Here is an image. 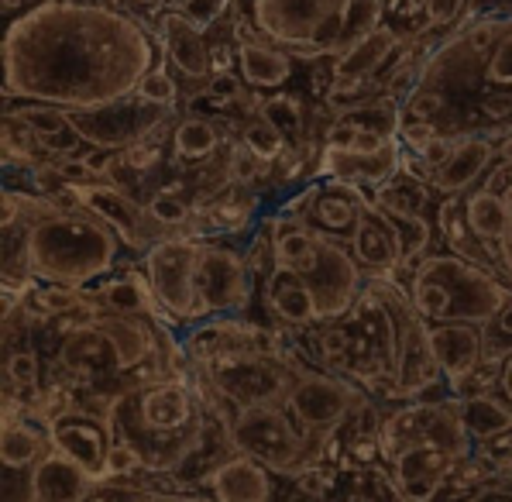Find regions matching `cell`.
<instances>
[{
	"instance_id": "obj_1",
	"label": "cell",
	"mask_w": 512,
	"mask_h": 502,
	"mask_svg": "<svg viewBox=\"0 0 512 502\" xmlns=\"http://www.w3.org/2000/svg\"><path fill=\"white\" fill-rule=\"evenodd\" d=\"M159 62L155 31L107 0H35L4 25L7 104L93 111L138 93Z\"/></svg>"
},
{
	"instance_id": "obj_2",
	"label": "cell",
	"mask_w": 512,
	"mask_h": 502,
	"mask_svg": "<svg viewBox=\"0 0 512 502\" xmlns=\"http://www.w3.org/2000/svg\"><path fill=\"white\" fill-rule=\"evenodd\" d=\"M437 90L444 111L433 128L447 138H512V11L464 18L423 52L416 83Z\"/></svg>"
},
{
	"instance_id": "obj_3",
	"label": "cell",
	"mask_w": 512,
	"mask_h": 502,
	"mask_svg": "<svg viewBox=\"0 0 512 502\" xmlns=\"http://www.w3.org/2000/svg\"><path fill=\"white\" fill-rule=\"evenodd\" d=\"M124 241L117 231L83 210L80 203H59L52 196L4 190V279L7 286L86 289L107 279L121 265Z\"/></svg>"
},
{
	"instance_id": "obj_4",
	"label": "cell",
	"mask_w": 512,
	"mask_h": 502,
	"mask_svg": "<svg viewBox=\"0 0 512 502\" xmlns=\"http://www.w3.org/2000/svg\"><path fill=\"white\" fill-rule=\"evenodd\" d=\"M114 441L138 454L141 468L152 475L183 472L186 461L200 454L203 437L217 417L196 382L183 375L128 382L107 399Z\"/></svg>"
},
{
	"instance_id": "obj_5",
	"label": "cell",
	"mask_w": 512,
	"mask_h": 502,
	"mask_svg": "<svg viewBox=\"0 0 512 502\" xmlns=\"http://www.w3.org/2000/svg\"><path fill=\"white\" fill-rule=\"evenodd\" d=\"M375 444L392 475V496L399 502H433L454 482L471 458L475 441L461 417V399H433L385 413L375 427Z\"/></svg>"
},
{
	"instance_id": "obj_6",
	"label": "cell",
	"mask_w": 512,
	"mask_h": 502,
	"mask_svg": "<svg viewBox=\"0 0 512 502\" xmlns=\"http://www.w3.org/2000/svg\"><path fill=\"white\" fill-rule=\"evenodd\" d=\"M389 0H231V14L296 62H327L385 21Z\"/></svg>"
},
{
	"instance_id": "obj_7",
	"label": "cell",
	"mask_w": 512,
	"mask_h": 502,
	"mask_svg": "<svg viewBox=\"0 0 512 502\" xmlns=\"http://www.w3.org/2000/svg\"><path fill=\"white\" fill-rule=\"evenodd\" d=\"M406 293L427 324H478L512 300V286L488 265L461 258L454 251H430L409 269Z\"/></svg>"
},
{
	"instance_id": "obj_8",
	"label": "cell",
	"mask_w": 512,
	"mask_h": 502,
	"mask_svg": "<svg viewBox=\"0 0 512 502\" xmlns=\"http://www.w3.org/2000/svg\"><path fill=\"white\" fill-rule=\"evenodd\" d=\"M193 368L196 386L220 423L231 413L255 410V406H286L289 392L310 365L293 358L282 344H258V348L224 351Z\"/></svg>"
},
{
	"instance_id": "obj_9",
	"label": "cell",
	"mask_w": 512,
	"mask_h": 502,
	"mask_svg": "<svg viewBox=\"0 0 512 502\" xmlns=\"http://www.w3.org/2000/svg\"><path fill=\"white\" fill-rule=\"evenodd\" d=\"M220 434L231 451L262 461L272 475L282 478L317 472L327 451L296 427L286 406H255V410L231 413L227 420H220Z\"/></svg>"
},
{
	"instance_id": "obj_10",
	"label": "cell",
	"mask_w": 512,
	"mask_h": 502,
	"mask_svg": "<svg viewBox=\"0 0 512 502\" xmlns=\"http://www.w3.org/2000/svg\"><path fill=\"white\" fill-rule=\"evenodd\" d=\"M365 406H368V396L361 392L358 382L348 379V375L306 368L303 379L296 382V389L289 392L286 410L306 437H313L317 444L327 447V444H334L337 430H341L354 413L365 410Z\"/></svg>"
},
{
	"instance_id": "obj_11",
	"label": "cell",
	"mask_w": 512,
	"mask_h": 502,
	"mask_svg": "<svg viewBox=\"0 0 512 502\" xmlns=\"http://www.w3.org/2000/svg\"><path fill=\"white\" fill-rule=\"evenodd\" d=\"M148 289L159 303L162 317L169 324H200V296H196V238L189 234H172V238L155 241L141 255Z\"/></svg>"
},
{
	"instance_id": "obj_12",
	"label": "cell",
	"mask_w": 512,
	"mask_h": 502,
	"mask_svg": "<svg viewBox=\"0 0 512 502\" xmlns=\"http://www.w3.org/2000/svg\"><path fill=\"white\" fill-rule=\"evenodd\" d=\"M299 276H303L313 303H317L320 324H337V320L351 317V310L358 307L361 293L368 286V272L358 265L351 248L324 231L317 234V251Z\"/></svg>"
},
{
	"instance_id": "obj_13",
	"label": "cell",
	"mask_w": 512,
	"mask_h": 502,
	"mask_svg": "<svg viewBox=\"0 0 512 502\" xmlns=\"http://www.w3.org/2000/svg\"><path fill=\"white\" fill-rule=\"evenodd\" d=\"M196 296H200L203 320L241 317L255 296L248 255L224 241L196 238Z\"/></svg>"
},
{
	"instance_id": "obj_14",
	"label": "cell",
	"mask_w": 512,
	"mask_h": 502,
	"mask_svg": "<svg viewBox=\"0 0 512 502\" xmlns=\"http://www.w3.org/2000/svg\"><path fill=\"white\" fill-rule=\"evenodd\" d=\"M73 114L76 131L83 135L86 145L100 148V152H128L131 145H141L169 124V107H155L141 100L138 93L117 100L107 107H93V111H69Z\"/></svg>"
},
{
	"instance_id": "obj_15",
	"label": "cell",
	"mask_w": 512,
	"mask_h": 502,
	"mask_svg": "<svg viewBox=\"0 0 512 502\" xmlns=\"http://www.w3.org/2000/svg\"><path fill=\"white\" fill-rule=\"evenodd\" d=\"M62 193H69V200L80 203L83 210H90L93 217H100L110 231H117V238L124 241L128 251H141L145 255L155 241H162L155 234V224L148 217L145 203L135 193L124 190V186L107 183V179H90V183L62 186Z\"/></svg>"
},
{
	"instance_id": "obj_16",
	"label": "cell",
	"mask_w": 512,
	"mask_h": 502,
	"mask_svg": "<svg viewBox=\"0 0 512 502\" xmlns=\"http://www.w3.org/2000/svg\"><path fill=\"white\" fill-rule=\"evenodd\" d=\"M45 427H49V441L55 451L76 461L93 482H104L110 447H114V427H110L107 410L90 413L73 406V410L52 417Z\"/></svg>"
},
{
	"instance_id": "obj_17",
	"label": "cell",
	"mask_w": 512,
	"mask_h": 502,
	"mask_svg": "<svg viewBox=\"0 0 512 502\" xmlns=\"http://www.w3.org/2000/svg\"><path fill=\"white\" fill-rule=\"evenodd\" d=\"M155 42L162 62L186 83L214 80V56H210L207 28L196 25L186 11H162L155 21Z\"/></svg>"
},
{
	"instance_id": "obj_18",
	"label": "cell",
	"mask_w": 512,
	"mask_h": 502,
	"mask_svg": "<svg viewBox=\"0 0 512 502\" xmlns=\"http://www.w3.org/2000/svg\"><path fill=\"white\" fill-rule=\"evenodd\" d=\"M351 248V255L358 258V265L368 276H396L399 269H406V245L399 234L392 214H385L375 200L365 203L358 224H354L351 238L344 241Z\"/></svg>"
},
{
	"instance_id": "obj_19",
	"label": "cell",
	"mask_w": 512,
	"mask_h": 502,
	"mask_svg": "<svg viewBox=\"0 0 512 502\" xmlns=\"http://www.w3.org/2000/svg\"><path fill=\"white\" fill-rule=\"evenodd\" d=\"M430 344H433V358H437V365H440V375H444V386L458 399L464 386L471 382V375L485 365V355H488L485 327L430 324Z\"/></svg>"
},
{
	"instance_id": "obj_20",
	"label": "cell",
	"mask_w": 512,
	"mask_h": 502,
	"mask_svg": "<svg viewBox=\"0 0 512 502\" xmlns=\"http://www.w3.org/2000/svg\"><path fill=\"white\" fill-rule=\"evenodd\" d=\"M403 155H406V145L399 135L385 138L382 145L368 148V152H348V148L324 145V152H320V176L348 179V183L378 190V186L392 183V179L403 172Z\"/></svg>"
},
{
	"instance_id": "obj_21",
	"label": "cell",
	"mask_w": 512,
	"mask_h": 502,
	"mask_svg": "<svg viewBox=\"0 0 512 502\" xmlns=\"http://www.w3.org/2000/svg\"><path fill=\"white\" fill-rule=\"evenodd\" d=\"M200 485L207 489L210 502H275L272 472L262 461L238 451L214 461Z\"/></svg>"
},
{
	"instance_id": "obj_22",
	"label": "cell",
	"mask_w": 512,
	"mask_h": 502,
	"mask_svg": "<svg viewBox=\"0 0 512 502\" xmlns=\"http://www.w3.org/2000/svg\"><path fill=\"white\" fill-rule=\"evenodd\" d=\"M499 162V141L485 135H468L458 138L451 159L440 169H433L430 190L444 196H464L468 190L485 183V176Z\"/></svg>"
},
{
	"instance_id": "obj_23",
	"label": "cell",
	"mask_w": 512,
	"mask_h": 502,
	"mask_svg": "<svg viewBox=\"0 0 512 502\" xmlns=\"http://www.w3.org/2000/svg\"><path fill=\"white\" fill-rule=\"evenodd\" d=\"M227 18H231V31L238 38V76L244 80V86H251V90H279V86L293 80L296 59L289 52L251 35V28L241 25L231 11H227Z\"/></svg>"
},
{
	"instance_id": "obj_24",
	"label": "cell",
	"mask_w": 512,
	"mask_h": 502,
	"mask_svg": "<svg viewBox=\"0 0 512 502\" xmlns=\"http://www.w3.org/2000/svg\"><path fill=\"white\" fill-rule=\"evenodd\" d=\"M49 451H52L49 427L35 413L21 410L18 399H4V430H0L4 472H31Z\"/></svg>"
},
{
	"instance_id": "obj_25",
	"label": "cell",
	"mask_w": 512,
	"mask_h": 502,
	"mask_svg": "<svg viewBox=\"0 0 512 502\" xmlns=\"http://www.w3.org/2000/svg\"><path fill=\"white\" fill-rule=\"evenodd\" d=\"M406 38L399 35L392 25H378L368 31L361 42H354L348 52H341L337 59H327L330 66V83H348V80H382V66L396 52L406 49Z\"/></svg>"
},
{
	"instance_id": "obj_26",
	"label": "cell",
	"mask_w": 512,
	"mask_h": 502,
	"mask_svg": "<svg viewBox=\"0 0 512 502\" xmlns=\"http://www.w3.org/2000/svg\"><path fill=\"white\" fill-rule=\"evenodd\" d=\"M372 196L365 193V186L348 183V179H320V193L313 200L310 214H306V224H313L317 231L330 234V238L348 241L354 224H358L361 210Z\"/></svg>"
},
{
	"instance_id": "obj_27",
	"label": "cell",
	"mask_w": 512,
	"mask_h": 502,
	"mask_svg": "<svg viewBox=\"0 0 512 502\" xmlns=\"http://www.w3.org/2000/svg\"><path fill=\"white\" fill-rule=\"evenodd\" d=\"M100 482H93L76 461L52 447L35 468H31V499L35 502H86L93 499Z\"/></svg>"
},
{
	"instance_id": "obj_28",
	"label": "cell",
	"mask_w": 512,
	"mask_h": 502,
	"mask_svg": "<svg viewBox=\"0 0 512 502\" xmlns=\"http://www.w3.org/2000/svg\"><path fill=\"white\" fill-rule=\"evenodd\" d=\"M262 303L269 307V313L282 320L286 327H313L320 324L317 317V303H313L310 289L299 272H289V269H272L269 276L262 279Z\"/></svg>"
},
{
	"instance_id": "obj_29",
	"label": "cell",
	"mask_w": 512,
	"mask_h": 502,
	"mask_svg": "<svg viewBox=\"0 0 512 502\" xmlns=\"http://www.w3.org/2000/svg\"><path fill=\"white\" fill-rule=\"evenodd\" d=\"M7 111L18 114L21 121L35 131L49 155H66V159H73V155L80 152V145H86L83 135L73 124V114H69L66 107L28 104V100H18V104H7Z\"/></svg>"
},
{
	"instance_id": "obj_30",
	"label": "cell",
	"mask_w": 512,
	"mask_h": 502,
	"mask_svg": "<svg viewBox=\"0 0 512 502\" xmlns=\"http://www.w3.org/2000/svg\"><path fill=\"white\" fill-rule=\"evenodd\" d=\"M464 203V221H468L471 234L485 245L488 258H492L495 272H499V241L506 234V203L488 186H475L461 196Z\"/></svg>"
},
{
	"instance_id": "obj_31",
	"label": "cell",
	"mask_w": 512,
	"mask_h": 502,
	"mask_svg": "<svg viewBox=\"0 0 512 502\" xmlns=\"http://www.w3.org/2000/svg\"><path fill=\"white\" fill-rule=\"evenodd\" d=\"M461 417L475 444H488L512 430V406L499 392H471V396H461Z\"/></svg>"
},
{
	"instance_id": "obj_32",
	"label": "cell",
	"mask_w": 512,
	"mask_h": 502,
	"mask_svg": "<svg viewBox=\"0 0 512 502\" xmlns=\"http://www.w3.org/2000/svg\"><path fill=\"white\" fill-rule=\"evenodd\" d=\"M220 145H224V138H220L217 121H210V117L186 114L183 121L169 131L172 159H179V162H210L220 152Z\"/></svg>"
},
{
	"instance_id": "obj_33",
	"label": "cell",
	"mask_w": 512,
	"mask_h": 502,
	"mask_svg": "<svg viewBox=\"0 0 512 502\" xmlns=\"http://www.w3.org/2000/svg\"><path fill=\"white\" fill-rule=\"evenodd\" d=\"M437 234L444 238L447 251H454V255L471 258V262L495 269L492 258H488V251H485V245L475 238V234H471L468 221H464L461 196H444V200H440V207H437Z\"/></svg>"
},
{
	"instance_id": "obj_34",
	"label": "cell",
	"mask_w": 512,
	"mask_h": 502,
	"mask_svg": "<svg viewBox=\"0 0 512 502\" xmlns=\"http://www.w3.org/2000/svg\"><path fill=\"white\" fill-rule=\"evenodd\" d=\"M258 117H265V121H269L282 138H286L289 152H303L306 111H303V104H299V97H293V93H272V97L262 104Z\"/></svg>"
},
{
	"instance_id": "obj_35",
	"label": "cell",
	"mask_w": 512,
	"mask_h": 502,
	"mask_svg": "<svg viewBox=\"0 0 512 502\" xmlns=\"http://www.w3.org/2000/svg\"><path fill=\"white\" fill-rule=\"evenodd\" d=\"M145 210L159 231H172V234H189V221L196 217V207L189 203V196L172 190V186L148 193Z\"/></svg>"
},
{
	"instance_id": "obj_36",
	"label": "cell",
	"mask_w": 512,
	"mask_h": 502,
	"mask_svg": "<svg viewBox=\"0 0 512 502\" xmlns=\"http://www.w3.org/2000/svg\"><path fill=\"white\" fill-rule=\"evenodd\" d=\"M482 186L495 190L502 196V203H506V234H502V241H499V276L512 286V166L495 162Z\"/></svg>"
},
{
	"instance_id": "obj_37",
	"label": "cell",
	"mask_w": 512,
	"mask_h": 502,
	"mask_svg": "<svg viewBox=\"0 0 512 502\" xmlns=\"http://www.w3.org/2000/svg\"><path fill=\"white\" fill-rule=\"evenodd\" d=\"M241 145L248 148V152H255L258 159L265 162V166H275V162H282L289 155V145L286 138L279 135V131L272 128L265 117H255V121H248L241 128Z\"/></svg>"
},
{
	"instance_id": "obj_38",
	"label": "cell",
	"mask_w": 512,
	"mask_h": 502,
	"mask_svg": "<svg viewBox=\"0 0 512 502\" xmlns=\"http://www.w3.org/2000/svg\"><path fill=\"white\" fill-rule=\"evenodd\" d=\"M4 379H7V386H14L11 389L14 396L35 389L38 382H42V358H38V351H31V348L11 351V355L4 358Z\"/></svg>"
},
{
	"instance_id": "obj_39",
	"label": "cell",
	"mask_w": 512,
	"mask_h": 502,
	"mask_svg": "<svg viewBox=\"0 0 512 502\" xmlns=\"http://www.w3.org/2000/svg\"><path fill=\"white\" fill-rule=\"evenodd\" d=\"M138 97L141 100H148V104H155V107H176V100H179V80H176V73H172L165 62H159V66L152 69V73L141 80L138 86Z\"/></svg>"
},
{
	"instance_id": "obj_40",
	"label": "cell",
	"mask_w": 512,
	"mask_h": 502,
	"mask_svg": "<svg viewBox=\"0 0 512 502\" xmlns=\"http://www.w3.org/2000/svg\"><path fill=\"white\" fill-rule=\"evenodd\" d=\"M231 11V0H193V4L186 7V14L196 21V25H203V28H214L224 14Z\"/></svg>"
},
{
	"instance_id": "obj_41",
	"label": "cell",
	"mask_w": 512,
	"mask_h": 502,
	"mask_svg": "<svg viewBox=\"0 0 512 502\" xmlns=\"http://www.w3.org/2000/svg\"><path fill=\"white\" fill-rule=\"evenodd\" d=\"M485 358H495V362H499L495 392H499V396L512 406V344H509V348H502V351H492V355H485Z\"/></svg>"
},
{
	"instance_id": "obj_42",
	"label": "cell",
	"mask_w": 512,
	"mask_h": 502,
	"mask_svg": "<svg viewBox=\"0 0 512 502\" xmlns=\"http://www.w3.org/2000/svg\"><path fill=\"white\" fill-rule=\"evenodd\" d=\"M454 145H458V138H447V135H437V138H433V141H430V145H427V148H423V152H420V159H423V162H427V166H430V169H440V166H444V162H447V159H451ZM413 155H416V152H413Z\"/></svg>"
},
{
	"instance_id": "obj_43",
	"label": "cell",
	"mask_w": 512,
	"mask_h": 502,
	"mask_svg": "<svg viewBox=\"0 0 512 502\" xmlns=\"http://www.w3.org/2000/svg\"><path fill=\"white\" fill-rule=\"evenodd\" d=\"M468 7L475 14H502L512 11V0H468Z\"/></svg>"
},
{
	"instance_id": "obj_44",
	"label": "cell",
	"mask_w": 512,
	"mask_h": 502,
	"mask_svg": "<svg viewBox=\"0 0 512 502\" xmlns=\"http://www.w3.org/2000/svg\"><path fill=\"white\" fill-rule=\"evenodd\" d=\"M464 502H478V499H475V496H471V499H464Z\"/></svg>"
}]
</instances>
